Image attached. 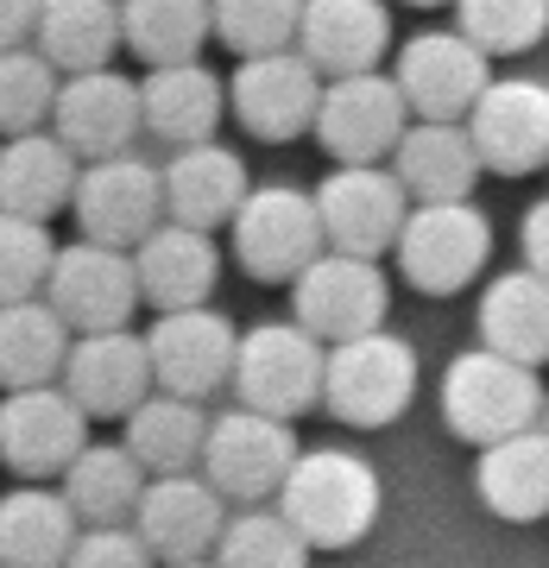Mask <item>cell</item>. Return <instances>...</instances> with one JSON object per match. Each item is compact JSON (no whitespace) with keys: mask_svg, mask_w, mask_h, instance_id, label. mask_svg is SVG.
<instances>
[{"mask_svg":"<svg viewBox=\"0 0 549 568\" xmlns=\"http://www.w3.org/2000/svg\"><path fill=\"white\" fill-rule=\"evenodd\" d=\"M379 506H386V487H379L373 462L347 455V448H304L285 493H278V511L316 549L360 544L366 530L379 525Z\"/></svg>","mask_w":549,"mask_h":568,"instance_id":"obj_1","label":"cell"},{"mask_svg":"<svg viewBox=\"0 0 549 568\" xmlns=\"http://www.w3.org/2000/svg\"><path fill=\"white\" fill-rule=\"evenodd\" d=\"M543 417V379L537 366L511 361L499 347H474V354H455L443 373V424L461 436V443L487 448L506 443L518 429H530Z\"/></svg>","mask_w":549,"mask_h":568,"instance_id":"obj_2","label":"cell"},{"mask_svg":"<svg viewBox=\"0 0 549 568\" xmlns=\"http://www.w3.org/2000/svg\"><path fill=\"white\" fill-rule=\"evenodd\" d=\"M234 260L260 284H297L328 253V227L316 209V190L297 183H253V196L234 215Z\"/></svg>","mask_w":549,"mask_h":568,"instance_id":"obj_3","label":"cell"},{"mask_svg":"<svg viewBox=\"0 0 549 568\" xmlns=\"http://www.w3.org/2000/svg\"><path fill=\"white\" fill-rule=\"evenodd\" d=\"M417 398V347L392 328L354 335L328 347V392L323 405L354 429H386L398 424Z\"/></svg>","mask_w":549,"mask_h":568,"instance_id":"obj_4","label":"cell"},{"mask_svg":"<svg viewBox=\"0 0 549 568\" xmlns=\"http://www.w3.org/2000/svg\"><path fill=\"white\" fill-rule=\"evenodd\" d=\"M328 392V342L309 335L297 316L291 323H260L241 335V366H234V398L272 417L323 405Z\"/></svg>","mask_w":549,"mask_h":568,"instance_id":"obj_5","label":"cell"},{"mask_svg":"<svg viewBox=\"0 0 549 568\" xmlns=\"http://www.w3.org/2000/svg\"><path fill=\"white\" fill-rule=\"evenodd\" d=\"M297 429L291 417H272V410H253V405H234L215 417L209 429V448H203V474L234 499V506H265L278 499L297 467Z\"/></svg>","mask_w":549,"mask_h":568,"instance_id":"obj_6","label":"cell"},{"mask_svg":"<svg viewBox=\"0 0 549 568\" xmlns=\"http://www.w3.org/2000/svg\"><path fill=\"white\" fill-rule=\"evenodd\" d=\"M410 95L405 82L386 70H360V77H328L323 114H316V140L328 145L335 164H392L398 140L410 133Z\"/></svg>","mask_w":549,"mask_h":568,"instance_id":"obj_7","label":"cell"},{"mask_svg":"<svg viewBox=\"0 0 549 568\" xmlns=\"http://www.w3.org/2000/svg\"><path fill=\"white\" fill-rule=\"evenodd\" d=\"M487 253H492V222L474 203H417L398 246H392L405 284H417L429 297L468 291L487 272Z\"/></svg>","mask_w":549,"mask_h":568,"instance_id":"obj_8","label":"cell"},{"mask_svg":"<svg viewBox=\"0 0 549 568\" xmlns=\"http://www.w3.org/2000/svg\"><path fill=\"white\" fill-rule=\"evenodd\" d=\"M328 77L291 44V51H265V58H241L227 77V108L253 140L285 145L297 133H316Z\"/></svg>","mask_w":549,"mask_h":568,"instance_id":"obj_9","label":"cell"},{"mask_svg":"<svg viewBox=\"0 0 549 568\" xmlns=\"http://www.w3.org/2000/svg\"><path fill=\"white\" fill-rule=\"evenodd\" d=\"M82 241H102V246H133L145 234H159L171 222V196H164V171L159 164L133 159V152H114V159H89L77 183V209Z\"/></svg>","mask_w":549,"mask_h":568,"instance_id":"obj_10","label":"cell"},{"mask_svg":"<svg viewBox=\"0 0 549 568\" xmlns=\"http://www.w3.org/2000/svg\"><path fill=\"white\" fill-rule=\"evenodd\" d=\"M316 209H323V227H328V246L335 253L379 260V253L398 246L417 196L405 190V178L392 164H335L316 183Z\"/></svg>","mask_w":549,"mask_h":568,"instance_id":"obj_11","label":"cell"},{"mask_svg":"<svg viewBox=\"0 0 549 568\" xmlns=\"http://www.w3.org/2000/svg\"><path fill=\"white\" fill-rule=\"evenodd\" d=\"M291 310H297V323H304L309 335H323L328 347L354 342V335L386 328L392 278H386L379 260H366V253H335V246H328L323 260L291 284Z\"/></svg>","mask_w":549,"mask_h":568,"instance_id":"obj_12","label":"cell"},{"mask_svg":"<svg viewBox=\"0 0 549 568\" xmlns=\"http://www.w3.org/2000/svg\"><path fill=\"white\" fill-rule=\"evenodd\" d=\"M392 77L405 82L417 121H468L474 108H480V95L492 89V51L474 44L461 26L417 32V39H405Z\"/></svg>","mask_w":549,"mask_h":568,"instance_id":"obj_13","label":"cell"},{"mask_svg":"<svg viewBox=\"0 0 549 568\" xmlns=\"http://www.w3.org/2000/svg\"><path fill=\"white\" fill-rule=\"evenodd\" d=\"M82 448H89V410L77 405V392L63 386H26L7 392L0 405V455L20 480H51L70 474Z\"/></svg>","mask_w":549,"mask_h":568,"instance_id":"obj_14","label":"cell"},{"mask_svg":"<svg viewBox=\"0 0 549 568\" xmlns=\"http://www.w3.org/2000/svg\"><path fill=\"white\" fill-rule=\"evenodd\" d=\"M51 304L63 310V323L77 335H95V328H126L133 310L145 304L140 284V260L126 246H102V241H77L58 253V272H51Z\"/></svg>","mask_w":549,"mask_h":568,"instance_id":"obj_15","label":"cell"},{"mask_svg":"<svg viewBox=\"0 0 549 568\" xmlns=\"http://www.w3.org/2000/svg\"><path fill=\"white\" fill-rule=\"evenodd\" d=\"M145 342H152V366H159L164 392L209 398V392L234 386V366H241V328L227 323L222 310H209V304L159 310V323L145 328Z\"/></svg>","mask_w":549,"mask_h":568,"instance_id":"obj_16","label":"cell"},{"mask_svg":"<svg viewBox=\"0 0 549 568\" xmlns=\"http://www.w3.org/2000/svg\"><path fill=\"white\" fill-rule=\"evenodd\" d=\"M234 499H227L203 467L196 474H152V487L140 499V537L152 544L159 562H196V556H215L227 518H234Z\"/></svg>","mask_w":549,"mask_h":568,"instance_id":"obj_17","label":"cell"},{"mask_svg":"<svg viewBox=\"0 0 549 568\" xmlns=\"http://www.w3.org/2000/svg\"><path fill=\"white\" fill-rule=\"evenodd\" d=\"M492 178H530L549 164V82L537 77H492L480 108L468 114Z\"/></svg>","mask_w":549,"mask_h":568,"instance_id":"obj_18","label":"cell"},{"mask_svg":"<svg viewBox=\"0 0 549 568\" xmlns=\"http://www.w3.org/2000/svg\"><path fill=\"white\" fill-rule=\"evenodd\" d=\"M63 386L77 392V405L89 417H133V410L159 392V366H152V342L133 328H95L77 335Z\"/></svg>","mask_w":549,"mask_h":568,"instance_id":"obj_19","label":"cell"},{"mask_svg":"<svg viewBox=\"0 0 549 568\" xmlns=\"http://www.w3.org/2000/svg\"><path fill=\"white\" fill-rule=\"evenodd\" d=\"M51 126L77 145L82 159H114V152H126V145L140 140L145 89L126 82L114 63H108V70H82V77H63Z\"/></svg>","mask_w":549,"mask_h":568,"instance_id":"obj_20","label":"cell"},{"mask_svg":"<svg viewBox=\"0 0 549 568\" xmlns=\"http://www.w3.org/2000/svg\"><path fill=\"white\" fill-rule=\"evenodd\" d=\"M82 164L89 159L63 140L58 126L13 133L7 152H0V209L7 215H32V222H51L58 209H77Z\"/></svg>","mask_w":549,"mask_h":568,"instance_id":"obj_21","label":"cell"},{"mask_svg":"<svg viewBox=\"0 0 549 568\" xmlns=\"http://www.w3.org/2000/svg\"><path fill=\"white\" fill-rule=\"evenodd\" d=\"M392 171L405 178L417 203H474L487 159H480L468 121H410V133L392 152Z\"/></svg>","mask_w":549,"mask_h":568,"instance_id":"obj_22","label":"cell"},{"mask_svg":"<svg viewBox=\"0 0 549 568\" xmlns=\"http://www.w3.org/2000/svg\"><path fill=\"white\" fill-rule=\"evenodd\" d=\"M297 51H304L323 77L379 70V58L392 51V7L386 0H309Z\"/></svg>","mask_w":549,"mask_h":568,"instance_id":"obj_23","label":"cell"},{"mask_svg":"<svg viewBox=\"0 0 549 568\" xmlns=\"http://www.w3.org/2000/svg\"><path fill=\"white\" fill-rule=\"evenodd\" d=\"M164 196H171V222H190V227H234L241 203L253 196L246 183V159L227 152L222 140H203V145H177V159L164 164Z\"/></svg>","mask_w":549,"mask_h":568,"instance_id":"obj_24","label":"cell"},{"mask_svg":"<svg viewBox=\"0 0 549 568\" xmlns=\"http://www.w3.org/2000/svg\"><path fill=\"white\" fill-rule=\"evenodd\" d=\"M82 518L63 487L26 480L0 499V568H70Z\"/></svg>","mask_w":549,"mask_h":568,"instance_id":"obj_25","label":"cell"},{"mask_svg":"<svg viewBox=\"0 0 549 568\" xmlns=\"http://www.w3.org/2000/svg\"><path fill=\"white\" fill-rule=\"evenodd\" d=\"M145 133H159L164 145H203L215 140V126L227 108V82L209 70L203 58L196 63H159L145 70Z\"/></svg>","mask_w":549,"mask_h":568,"instance_id":"obj_26","label":"cell"},{"mask_svg":"<svg viewBox=\"0 0 549 568\" xmlns=\"http://www.w3.org/2000/svg\"><path fill=\"white\" fill-rule=\"evenodd\" d=\"M140 260V284H145V304L159 310H190L203 304L215 278H222V246L209 227H190V222H164L159 234H145L133 246Z\"/></svg>","mask_w":549,"mask_h":568,"instance_id":"obj_27","label":"cell"},{"mask_svg":"<svg viewBox=\"0 0 549 568\" xmlns=\"http://www.w3.org/2000/svg\"><path fill=\"white\" fill-rule=\"evenodd\" d=\"M474 487H480V506L506 525L549 518V429L530 424L506 443H487L480 467H474Z\"/></svg>","mask_w":549,"mask_h":568,"instance_id":"obj_28","label":"cell"},{"mask_svg":"<svg viewBox=\"0 0 549 568\" xmlns=\"http://www.w3.org/2000/svg\"><path fill=\"white\" fill-rule=\"evenodd\" d=\"M70 347H77V328L63 323V310L51 297L0 304V379H7V392L58 386Z\"/></svg>","mask_w":549,"mask_h":568,"instance_id":"obj_29","label":"cell"},{"mask_svg":"<svg viewBox=\"0 0 549 568\" xmlns=\"http://www.w3.org/2000/svg\"><path fill=\"white\" fill-rule=\"evenodd\" d=\"M480 342L511 354V361H525V366L549 361V278L537 265L499 272L480 291Z\"/></svg>","mask_w":549,"mask_h":568,"instance_id":"obj_30","label":"cell"},{"mask_svg":"<svg viewBox=\"0 0 549 568\" xmlns=\"http://www.w3.org/2000/svg\"><path fill=\"white\" fill-rule=\"evenodd\" d=\"M145 487H152V467L126 443H89L63 474V493L82 525H133Z\"/></svg>","mask_w":549,"mask_h":568,"instance_id":"obj_31","label":"cell"},{"mask_svg":"<svg viewBox=\"0 0 549 568\" xmlns=\"http://www.w3.org/2000/svg\"><path fill=\"white\" fill-rule=\"evenodd\" d=\"M215 417H203V398H183V392H152L133 417H126V448L140 455L152 474H196L209 448Z\"/></svg>","mask_w":549,"mask_h":568,"instance_id":"obj_32","label":"cell"},{"mask_svg":"<svg viewBox=\"0 0 549 568\" xmlns=\"http://www.w3.org/2000/svg\"><path fill=\"white\" fill-rule=\"evenodd\" d=\"M32 44L58 63L63 77L108 70V58L126 44L121 0H44V20H39V39Z\"/></svg>","mask_w":549,"mask_h":568,"instance_id":"obj_33","label":"cell"},{"mask_svg":"<svg viewBox=\"0 0 549 568\" xmlns=\"http://www.w3.org/2000/svg\"><path fill=\"white\" fill-rule=\"evenodd\" d=\"M126 51L159 70V63H196L215 39V0H121Z\"/></svg>","mask_w":549,"mask_h":568,"instance_id":"obj_34","label":"cell"},{"mask_svg":"<svg viewBox=\"0 0 549 568\" xmlns=\"http://www.w3.org/2000/svg\"><path fill=\"white\" fill-rule=\"evenodd\" d=\"M309 549L316 544L272 499V506H241L227 518L222 544H215V562L222 568H309Z\"/></svg>","mask_w":549,"mask_h":568,"instance_id":"obj_35","label":"cell"},{"mask_svg":"<svg viewBox=\"0 0 549 568\" xmlns=\"http://www.w3.org/2000/svg\"><path fill=\"white\" fill-rule=\"evenodd\" d=\"M58 95H63V77L39 44H7L0 51V126H7V140L51 126Z\"/></svg>","mask_w":549,"mask_h":568,"instance_id":"obj_36","label":"cell"},{"mask_svg":"<svg viewBox=\"0 0 549 568\" xmlns=\"http://www.w3.org/2000/svg\"><path fill=\"white\" fill-rule=\"evenodd\" d=\"M58 253L63 246L51 241V222L7 215V209H0V304L44 297V291H51V272H58Z\"/></svg>","mask_w":549,"mask_h":568,"instance_id":"obj_37","label":"cell"},{"mask_svg":"<svg viewBox=\"0 0 549 568\" xmlns=\"http://www.w3.org/2000/svg\"><path fill=\"white\" fill-rule=\"evenodd\" d=\"M304 7L309 0H215V39L234 44L241 58L291 51L304 39Z\"/></svg>","mask_w":549,"mask_h":568,"instance_id":"obj_38","label":"cell"},{"mask_svg":"<svg viewBox=\"0 0 549 568\" xmlns=\"http://www.w3.org/2000/svg\"><path fill=\"white\" fill-rule=\"evenodd\" d=\"M455 26L492 58H511L549 32V0H455Z\"/></svg>","mask_w":549,"mask_h":568,"instance_id":"obj_39","label":"cell"},{"mask_svg":"<svg viewBox=\"0 0 549 568\" xmlns=\"http://www.w3.org/2000/svg\"><path fill=\"white\" fill-rule=\"evenodd\" d=\"M70 568H159V556L140 537V525H82Z\"/></svg>","mask_w":549,"mask_h":568,"instance_id":"obj_40","label":"cell"},{"mask_svg":"<svg viewBox=\"0 0 549 568\" xmlns=\"http://www.w3.org/2000/svg\"><path fill=\"white\" fill-rule=\"evenodd\" d=\"M44 20V0H0V44H32Z\"/></svg>","mask_w":549,"mask_h":568,"instance_id":"obj_41","label":"cell"},{"mask_svg":"<svg viewBox=\"0 0 549 568\" xmlns=\"http://www.w3.org/2000/svg\"><path fill=\"white\" fill-rule=\"evenodd\" d=\"M518 241H525V265H537V272L549 278V196H543V203H530L525 234H518Z\"/></svg>","mask_w":549,"mask_h":568,"instance_id":"obj_42","label":"cell"},{"mask_svg":"<svg viewBox=\"0 0 549 568\" xmlns=\"http://www.w3.org/2000/svg\"><path fill=\"white\" fill-rule=\"evenodd\" d=\"M159 568H222L215 556H196V562H159Z\"/></svg>","mask_w":549,"mask_h":568,"instance_id":"obj_43","label":"cell"},{"mask_svg":"<svg viewBox=\"0 0 549 568\" xmlns=\"http://www.w3.org/2000/svg\"><path fill=\"white\" fill-rule=\"evenodd\" d=\"M410 7H455V0H410Z\"/></svg>","mask_w":549,"mask_h":568,"instance_id":"obj_44","label":"cell"}]
</instances>
